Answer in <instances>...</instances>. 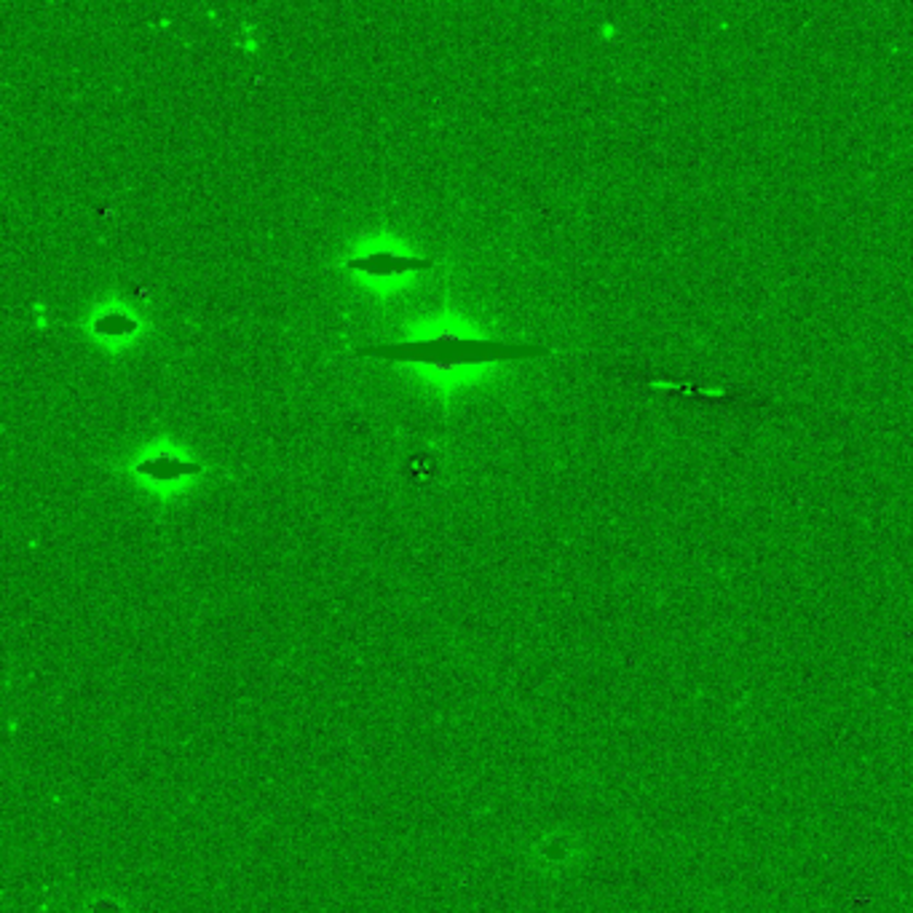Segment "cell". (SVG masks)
<instances>
[{
	"instance_id": "cell-1",
	"label": "cell",
	"mask_w": 913,
	"mask_h": 913,
	"mask_svg": "<svg viewBox=\"0 0 913 913\" xmlns=\"http://www.w3.org/2000/svg\"><path fill=\"white\" fill-rule=\"evenodd\" d=\"M360 357H378V360L391 362H418V365L432 367H459V365H485V362H504V360H530V357H545V346L534 343H506V340L493 338H442L429 340H408V343H375L357 351Z\"/></svg>"
},
{
	"instance_id": "cell-2",
	"label": "cell",
	"mask_w": 913,
	"mask_h": 913,
	"mask_svg": "<svg viewBox=\"0 0 913 913\" xmlns=\"http://www.w3.org/2000/svg\"><path fill=\"white\" fill-rule=\"evenodd\" d=\"M346 265H349L351 271H362V274L375 276V279H384V276H397V274H410V271L432 268V260L395 255V252H373V255L351 258Z\"/></svg>"
},
{
	"instance_id": "cell-3",
	"label": "cell",
	"mask_w": 913,
	"mask_h": 913,
	"mask_svg": "<svg viewBox=\"0 0 913 913\" xmlns=\"http://www.w3.org/2000/svg\"><path fill=\"white\" fill-rule=\"evenodd\" d=\"M137 472L146 477L161 479V483H170V479H177V477L199 475L201 464H196V461L170 459V455H159V459H153V461H142V464L137 466Z\"/></svg>"
},
{
	"instance_id": "cell-4",
	"label": "cell",
	"mask_w": 913,
	"mask_h": 913,
	"mask_svg": "<svg viewBox=\"0 0 913 913\" xmlns=\"http://www.w3.org/2000/svg\"><path fill=\"white\" fill-rule=\"evenodd\" d=\"M95 327H97V333L105 335V338H124V335L135 333L137 322L124 314H108V316H102Z\"/></svg>"
}]
</instances>
